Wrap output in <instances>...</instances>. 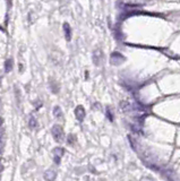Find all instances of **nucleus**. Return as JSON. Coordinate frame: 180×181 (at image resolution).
<instances>
[{"label": "nucleus", "instance_id": "obj_1", "mask_svg": "<svg viewBox=\"0 0 180 181\" xmlns=\"http://www.w3.org/2000/svg\"><path fill=\"white\" fill-rule=\"evenodd\" d=\"M52 134H53V137L54 139L58 142V143H61L64 139H65V135H64V130L62 128L58 125L53 126L52 128Z\"/></svg>", "mask_w": 180, "mask_h": 181}, {"label": "nucleus", "instance_id": "obj_2", "mask_svg": "<svg viewBox=\"0 0 180 181\" xmlns=\"http://www.w3.org/2000/svg\"><path fill=\"white\" fill-rule=\"evenodd\" d=\"M75 114H76V118L79 120V121H83V119L85 118V110L82 105H78L76 110H75Z\"/></svg>", "mask_w": 180, "mask_h": 181}, {"label": "nucleus", "instance_id": "obj_3", "mask_svg": "<svg viewBox=\"0 0 180 181\" xmlns=\"http://www.w3.org/2000/svg\"><path fill=\"white\" fill-rule=\"evenodd\" d=\"M111 60H112V62H113L114 65H118V63L122 62V61L125 60V58H124L122 54H120L119 52H117V53H113L112 55H111Z\"/></svg>", "mask_w": 180, "mask_h": 181}, {"label": "nucleus", "instance_id": "obj_4", "mask_svg": "<svg viewBox=\"0 0 180 181\" xmlns=\"http://www.w3.org/2000/svg\"><path fill=\"white\" fill-rule=\"evenodd\" d=\"M102 60V51L100 50H96L94 53H93V61L95 65H100V61Z\"/></svg>", "mask_w": 180, "mask_h": 181}, {"label": "nucleus", "instance_id": "obj_5", "mask_svg": "<svg viewBox=\"0 0 180 181\" xmlns=\"http://www.w3.org/2000/svg\"><path fill=\"white\" fill-rule=\"evenodd\" d=\"M54 154H55V157H54L55 163L59 164V163H60L61 156L64 155V149H62V148H55V149H54Z\"/></svg>", "mask_w": 180, "mask_h": 181}, {"label": "nucleus", "instance_id": "obj_6", "mask_svg": "<svg viewBox=\"0 0 180 181\" xmlns=\"http://www.w3.org/2000/svg\"><path fill=\"white\" fill-rule=\"evenodd\" d=\"M64 31H65L66 38L69 41V40L72 38V28H70L69 24H67V23H65V24H64Z\"/></svg>", "mask_w": 180, "mask_h": 181}, {"label": "nucleus", "instance_id": "obj_7", "mask_svg": "<svg viewBox=\"0 0 180 181\" xmlns=\"http://www.w3.org/2000/svg\"><path fill=\"white\" fill-rule=\"evenodd\" d=\"M44 178L48 181H53L54 179H55V173L52 172V171H48V172H45Z\"/></svg>", "mask_w": 180, "mask_h": 181}, {"label": "nucleus", "instance_id": "obj_8", "mask_svg": "<svg viewBox=\"0 0 180 181\" xmlns=\"http://www.w3.org/2000/svg\"><path fill=\"white\" fill-rule=\"evenodd\" d=\"M53 114L57 117V118H61V117H62V112H61V110H60L59 107H55V108H54Z\"/></svg>", "mask_w": 180, "mask_h": 181}, {"label": "nucleus", "instance_id": "obj_9", "mask_svg": "<svg viewBox=\"0 0 180 181\" xmlns=\"http://www.w3.org/2000/svg\"><path fill=\"white\" fill-rule=\"evenodd\" d=\"M12 67H13V60H12V59H9V60H7V61H6V70H7V72H9V70L12 69Z\"/></svg>", "mask_w": 180, "mask_h": 181}, {"label": "nucleus", "instance_id": "obj_10", "mask_svg": "<svg viewBox=\"0 0 180 181\" xmlns=\"http://www.w3.org/2000/svg\"><path fill=\"white\" fill-rule=\"evenodd\" d=\"M36 125H37V122H36V120L32 117L31 119H30V127L31 128H35L36 127Z\"/></svg>", "mask_w": 180, "mask_h": 181}, {"label": "nucleus", "instance_id": "obj_11", "mask_svg": "<svg viewBox=\"0 0 180 181\" xmlns=\"http://www.w3.org/2000/svg\"><path fill=\"white\" fill-rule=\"evenodd\" d=\"M74 142H75V136H72V135H69V136H68V144L72 145Z\"/></svg>", "mask_w": 180, "mask_h": 181}, {"label": "nucleus", "instance_id": "obj_12", "mask_svg": "<svg viewBox=\"0 0 180 181\" xmlns=\"http://www.w3.org/2000/svg\"><path fill=\"white\" fill-rule=\"evenodd\" d=\"M51 87H52V92H53V93H58V90H59V86H58V85L51 84Z\"/></svg>", "mask_w": 180, "mask_h": 181}, {"label": "nucleus", "instance_id": "obj_13", "mask_svg": "<svg viewBox=\"0 0 180 181\" xmlns=\"http://www.w3.org/2000/svg\"><path fill=\"white\" fill-rule=\"evenodd\" d=\"M108 118L110 120H113V119H112V114H111V112H109V110H108Z\"/></svg>", "mask_w": 180, "mask_h": 181}]
</instances>
